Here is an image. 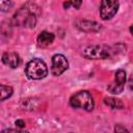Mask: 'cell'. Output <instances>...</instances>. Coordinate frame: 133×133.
Wrapping results in <instances>:
<instances>
[{"instance_id":"1","label":"cell","mask_w":133,"mask_h":133,"mask_svg":"<svg viewBox=\"0 0 133 133\" xmlns=\"http://www.w3.org/2000/svg\"><path fill=\"white\" fill-rule=\"evenodd\" d=\"M38 7L32 3H26L23 5L12 18V22L17 26H22L26 28H33L36 24Z\"/></svg>"},{"instance_id":"2","label":"cell","mask_w":133,"mask_h":133,"mask_svg":"<svg viewBox=\"0 0 133 133\" xmlns=\"http://www.w3.org/2000/svg\"><path fill=\"white\" fill-rule=\"evenodd\" d=\"M115 54V50L112 47L104 45L87 46L82 50V55L88 59H105Z\"/></svg>"},{"instance_id":"3","label":"cell","mask_w":133,"mask_h":133,"mask_svg":"<svg viewBox=\"0 0 133 133\" xmlns=\"http://www.w3.org/2000/svg\"><path fill=\"white\" fill-rule=\"evenodd\" d=\"M26 76L31 80H39L48 75V68L46 63L39 58L31 59L25 68Z\"/></svg>"},{"instance_id":"4","label":"cell","mask_w":133,"mask_h":133,"mask_svg":"<svg viewBox=\"0 0 133 133\" xmlns=\"http://www.w3.org/2000/svg\"><path fill=\"white\" fill-rule=\"evenodd\" d=\"M70 105L74 108H81L86 111H90L94 109L95 104L91 95L86 90H81L71 97Z\"/></svg>"},{"instance_id":"5","label":"cell","mask_w":133,"mask_h":133,"mask_svg":"<svg viewBox=\"0 0 133 133\" xmlns=\"http://www.w3.org/2000/svg\"><path fill=\"white\" fill-rule=\"evenodd\" d=\"M119 3L112 0H104L100 4V16L103 20L112 19L117 12Z\"/></svg>"},{"instance_id":"6","label":"cell","mask_w":133,"mask_h":133,"mask_svg":"<svg viewBox=\"0 0 133 133\" xmlns=\"http://www.w3.org/2000/svg\"><path fill=\"white\" fill-rule=\"evenodd\" d=\"M69 68L68 59L62 54H55L52 57V66H51V73L54 76L61 75L66 69Z\"/></svg>"},{"instance_id":"7","label":"cell","mask_w":133,"mask_h":133,"mask_svg":"<svg viewBox=\"0 0 133 133\" xmlns=\"http://www.w3.org/2000/svg\"><path fill=\"white\" fill-rule=\"evenodd\" d=\"M126 82V72L124 70H118L115 73L114 81L108 85V90L114 95L121 94L124 89V85Z\"/></svg>"},{"instance_id":"8","label":"cell","mask_w":133,"mask_h":133,"mask_svg":"<svg viewBox=\"0 0 133 133\" xmlns=\"http://www.w3.org/2000/svg\"><path fill=\"white\" fill-rule=\"evenodd\" d=\"M76 27L82 31L88 32V31H99L102 26L95 22V21H87V20H80L76 22Z\"/></svg>"},{"instance_id":"9","label":"cell","mask_w":133,"mask_h":133,"mask_svg":"<svg viewBox=\"0 0 133 133\" xmlns=\"http://www.w3.org/2000/svg\"><path fill=\"white\" fill-rule=\"evenodd\" d=\"M2 61L4 64L15 69L20 64L21 59H20L19 54H17L16 52H5L2 55Z\"/></svg>"},{"instance_id":"10","label":"cell","mask_w":133,"mask_h":133,"mask_svg":"<svg viewBox=\"0 0 133 133\" xmlns=\"http://www.w3.org/2000/svg\"><path fill=\"white\" fill-rule=\"evenodd\" d=\"M54 41V34L48 31H42L37 36V45L39 47H46Z\"/></svg>"},{"instance_id":"11","label":"cell","mask_w":133,"mask_h":133,"mask_svg":"<svg viewBox=\"0 0 133 133\" xmlns=\"http://www.w3.org/2000/svg\"><path fill=\"white\" fill-rule=\"evenodd\" d=\"M104 103L106 105H108L109 107H111L112 109H122L124 107L123 102L119 99H116V98H111V97L105 98L104 99Z\"/></svg>"},{"instance_id":"12","label":"cell","mask_w":133,"mask_h":133,"mask_svg":"<svg viewBox=\"0 0 133 133\" xmlns=\"http://www.w3.org/2000/svg\"><path fill=\"white\" fill-rule=\"evenodd\" d=\"M0 92H1V98L0 100L1 101H4L6 100L7 98H9L11 95H12V88L8 85H3L1 84L0 85Z\"/></svg>"},{"instance_id":"13","label":"cell","mask_w":133,"mask_h":133,"mask_svg":"<svg viewBox=\"0 0 133 133\" xmlns=\"http://www.w3.org/2000/svg\"><path fill=\"white\" fill-rule=\"evenodd\" d=\"M12 5H14V3L11 1H1L0 2V9L2 11H8Z\"/></svg>"},{"instance_id":"14","label":"cell","mask_w":133,"mask_h":133,"mask_svg":"<svg viewBox=\"0 0 133 133\" xmlns=\"http://www.w3.org/2000/svg\"><path fill=\"white\" fill-rule=\"evenodd\" d=\"M114 133H129V131L122 125H115L114 127Z\"/></svg>"},{"instance_id":"15","label":"cell","mask_w":133,"mask_h":133,"mask_svg":"<svg viewBox=\"0 0 133 133\" xmlns=\"http://www.w3.org/2000/svg\"><path fill=\"white\" fill-rule=\"evenodd\" d=\"M1 133H29L27 131H23V130H15V129H5L3 130Z\"/></svg>"},{"instance_id":"16","label":"cell","mask_w":133,"mask_h":133,"mask_svg":"<svg viewBox=\"0 0 133 133\" xmlns=\"http://www.w3.org/2000/svg\"><path fill=\"white\" fill-rule=\"evenodd\" d=\"M16 125L19 127V128H23L25 127V122L23 119H17L16 121Z\"/></svg>"},{"instance_id":"17","label":"cell","mask_w":133,"mask_h":133,"mask_svg":"<svg viewBox=\"0 0 133 133\" xmlns=\"http://www.w3.org/2000/svg\"><path fill=\"white\" fill-rule=\"evenodd\" d=\"M71 4H72L75 8H79V6L82 4V1H71Z\"/></svg>"},{"instance_id":"18","label":"cell","mask_w":133,"mask_h":133,"mask_svg":"<svg viewBox=\"0 0 133 133\" xmlns=\"http://www.w3.org/2000/svg\"><path fill=\"white\" fill-rule=\"evenodd\" d=\"M129 86H130V88H131V89H133V75H132V76H131V78H130Z\"/></svg>"},{"instance_id":"19","label":"cell","mask_w":133,"mask_h":133,"mask_svg":"<svg viewBox=\"0 0 133 133\" xmlns=\"http://www.w3.org/2000/svg\"><path fill=\"white\" fill-rule=\"evenodd\" d=\"M70 5H72L71 2H63V7H64V8H69Z\"/></svg>"},{"instance_id":"20","label":"cell","mask_w":133,"mask_h":133,"mask_svg":"<svg viewBox=\"0 0 133 133\" xmlns=\"http://www.w3.org/2000/svg\"><path fill=\"white\" fill-rule=\"evenodd\" d=\"M130 32H131V34L133 35V25H132V26L130 27Z\"/></svg>"}]
</instances>
